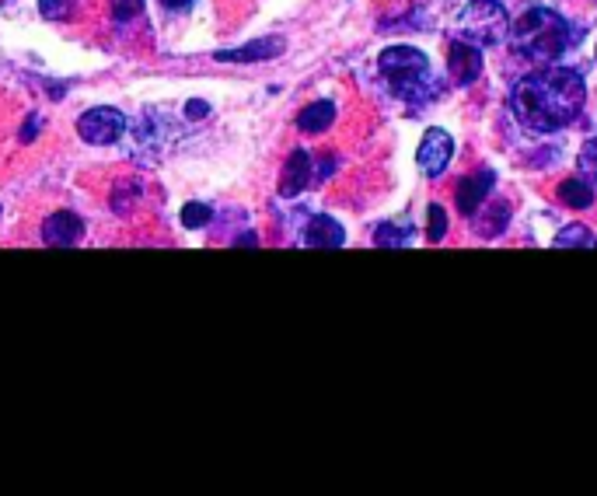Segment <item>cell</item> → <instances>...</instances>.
Here are the masks:
<instances>
[{
    "mask_svg": "<svg viewBox=\"0 0 597 496\" xmlns=\"http://www.w3.org/2000/svg\"><path fill=\"white\" fill-rule=\"evenodd\" d=\"M510 224V203L507 200H496V203H482L479 210L472 214V228L479 238H500Z\"/></svg>",
    "mask_w": 597,
    "mask_h": 496,
    "instance_id": "cell-10",
    "label": "cell"
},
{
    "mask_svg": "<svg viewBox=\"0 0 597 496\" xmlns=\"http://www.w3.org/2000/svg\"><path fill=\"white\" fill-rule=\"evenodd\" d=\"M454 158V140L447 130H426L423 133V144H419L416 151V161H419V172L430 175V179H437L440 172H444L447 165H451Z\"/></svg>",
    "mask_w": 597,
    "mask_h": 496,
    "instance_id": "cell-6",
    "label": "cell"
},
{
    "mask_svg": "<svg viewBox=\"0 0 597 496\" xmlns=\"http://www.w3.org/2000/svg\"><path fill=\"white\" fill-rule=\"evenodd\" d=\"M283 53V39H259V42H248L241 49H217L213 60L220 63H248V60H273V56Z\"/></svg>",
    "mask_w": 597,
    "mask_h": 496,
    "instance_id": "cell-12",
    "label": "cell"
},
{
    "mask_svg": "<svg viewBox=\"0 0 597 496\" xmlns=\"http://www.w3.org/2000/svg\"><path fill=\"white\" fill-rule=\"evenodd\" d=\"M161 4H165V7H189L193 0H161Z\"/></svg>",
    "mask_w": 597,
    "mask_h": 496,
    "instance_id": "cell-24",
    "label": "cell"
},
{
    "mask_svg": "<svg viewBox=\"0 0 597 496\" xmlns=\"http://www.w3.org/2000/svg\"><path fill=\"white\" fill-rule=\"evenodd\" d=\"M510 35V18L500 0H472L458 14V39H468L475 46H496Z\"/></svg>",
    "mask_w": 597,
    "mask_h": 496,
    "instance_id": "cell-4",
    "label": "cell"
},
{
    "mask_svg": "<svg viewBox=\"0 0 597 496\" xmlns=\"http://www.w3.org/2000/svg\"><path fill=\"white\" fill-rule=\"evenodd\" d=\"M584 77L573 74L570 67H542L517 81L510 95V109L528 130H563L584 109Z\"/></svg>",
    "mask_w": 597,
    "mask_h": 496,
    "instance_id": "cell-1",
    "label": "cell"
},
{
    "mask_svg": "<svg viewBox=\"0 0 597 496\" xmlns=\"http://www.w3.org/2000/svg\"><path fill=\"white\" fill-rule=\"evenodd\" d=\"M493 179H496L493 172H475V175H468V179H461L458 193H454V200H458L461 214L472 217L475 210H479L482 203L489 200V193H493Z\"/></svg>",
    "mask_w": 597,
    "mask_h": 496,
    "instance_id": "cell-9",
    "label": "cell"
},
{
    "mask_svg": "<svg viewBox=\"0 0 597 496\" xmlns=\"http://www.w3.org/2000/svg\"><path fill=\"white\" fill-rule=\"evenodd\" d=\"M510 42H514V53L524 56V60L552 63L570 46V21L563 14L549 11V7H531L510 28Z\"/></svg>",
    "mask_w": 597,
    "mask_h": 496,
    "instance_id": "cell-2",
    "label": "cell"
},
{
    "mask_svg": "<svg viewBox=\"0 0 597 496\" xmlns=\"http://www.w3.org/2000/svg\"><path fill=\"white\" fill-rule=\"evenodd\" d=\"M140 7H144V0H112V18L116 21H130L140 14Z\"/></svg>",
    "mask_w": 597,
    "mask_h": 496,
    "instance_id": "cell-21",
    "label": "cell"
},
{
    "mask_svg": "<svg viewBox=\"0 0 597 496\" xmlns=\"http://www.w3.org/2000/svg\"><path fill=\"white\" fill-rule=\"evenodd\" d=\"M311 182V154L308 151H294L283 165V179H280V196H297L304 193Z\"/></svg>",
    "mask_w": 597,
    "mask_h": 496,
    "instance_id": "cell-11",
    "label": "cell"
},
{
    "mask_svg": "<svg viewBox=\"0 0 597 496\" xmlns=\"http://www.w3.org/2000/svg\"><path fill=\"white\" fill-rule=\"evenodd\" d=\"M206 112H210V105H206V102H189L186 105V116H193V119L206 116Z\"/></svg>",
    "mask_w": 597,
    "mask_h": 496,
    "instance_id": "cell-23",
    "label": "cell"
},
{
    "mask_svg": "<svg viewBox=\"0 0 597 496\" xmlns=\"http://www.w3.org/2000/svg\"><path fill=\"white\" fill-rule=\"evenodd\" d=\"M84 238V221L77 214H70V210H56L53 217H46V224H42V242L46 245H77Z\"/></svg>",
    "mask_w": 597,
    "mask_h": 496,
    "instance_id": "cell-8",
    "label": "cell"
},
{
    "mask_svg": "<svg viewBox=\"0 0 597 496\" xmlns=\"http://www.w3.org/2000/svg\"><path fill=\"white\" fill-rule=\"evenodd\" d=\"M346 242V231L339 228L332 217H315V221H308V228H304V245L308 248H339Z\"/></svg>",
    "mask_w": 597,
    "mask_h": 496,
    "instance_id": "cell-13",
    "label": "cell"
},
{
    "mask_svg": "<svg viewBox=\"0 0 597 496\" xmlns=\"http://www.w3.org/2000/svg\"><path fill=\"white\" fill-rule=\"evenodd\" d=\"M210 217H213V210L206 207V203H189V207H182V224H186L189 231L210 224Z\"/></svg>",
    "mask_w": 597,
    "mask_h": 496,
    "instance_id": "cell-19",
    "label": "cell"
},
{
    "mask_svg": "<svg viewBox=\"0 0 597 496\" xmlns=\"http://www.w3.org/2000/svg\"><path fill=\"white\" fill-rule=\"evenodd\" d=\"M378 70L388 81V88L405 102H426L437 91V77L426 60V53L412 46H392L378 56Z\"/></svg>",
    "mask_w": 597,
    "mask_h": 496,
    "instance_id": "cell-3",
    "label": "cell"
},
{
    "mask_svg": "<svg viewBox=\"0 0 597 496\" xmlns=\"http://www.w3.org/2000/svg\"><path fill=\"white\" fill-rule=\"evenodd\" d=\"M332 123H336V105L332 102H315L297 116V126H301L304 133H322L329 130Z\"/></svg>",
    "mask_w": 597,
    "mask_h": 496,
    "instance_id": "cell-15",
    "label": "cell"
},
{
    "mask_svg": "<svg viewBox=\"0 0 597 496\" xmlns=\"http://www.w3.org/2000/svg\"><path fill=\"white\" fill-rule=\"evenodd\" d=\"M77 4L81 0H39V11L46 14V18H70V14L77 11Z\"/></svg>",
    "mask_w": 597,
    "mask_h": 496,
    "instance_id": "cell-20",
    "label": "cell"
},
{
    "mask_svg": "<svg viewBox=\"0 0 597 496\" xmlns=\"http://www.w3.org/2000/svg\"><path fill=\"white\" fill-rule=\"evenodd\" d=\"M409 242V224L405 228H398V224H381L378 231H374V245H405Z\"/></svg>",
    "mask_w": 597,
    "mask_h": 496,
    "instance_id": "cell-17",
    "label": "cell"
},
{
    "mask_svg": "<svg viewBox=\"0 0 597 496\" xmlns=\"http://www.w3.org/2000/svg\"><path fill=\"white\" fill-rule=\"evenodd\" d=\"M426 231H430V242H440L444 238V231H447V217H444V210L433 203L430 207V224H426Z\"/></svg>",
    "mask_w": 597,
    "mask_h": 496,
    "instance_id": "cell-22",
    "label": "cell"
},
{
    "mask_svg": "<svg viewBox=\"0 0 597 496\" xmlns=\"http://www.w3.org/2000/svg\"><path fill=\"white\" fill-rule=\"evenodd\" d=\"M559 248H570V245H580V248H597V238L591 235L587 228H566L563 235L556 238Z\"/></svg>",
    "mask_w": 597,
    "mask_h": 496,
    "instance_id": "cell-18",
    "label": "cell"
},
{
    "mask_svg": "<svg viewBox=\"0 0 597 496\" xmlns=\"http://www.w3.org/2000/svg\"><path fill=\"white\" fill-rule=\"evenodd\" d=\"M447 67H451V77L458 84H472L479 81L482 74V46L468 39H454L451 53H447Z\"/></svg>",
    "mask_w": 597,
    "mask_h": 496,
    "instance_id": "cell-7",
    "label": "cell"
},
{
    "mask_svg": "<svg viewBox=\"0 0 597 496\" xmlns=\"http://www.w3.org/2000/svg\"><path fill=\"white\" fill-rule=\"evenodd\" d=\"M580 175H584L591 186H597V137L594 140H587L584 147H580Z\"/></svg>",
    "mask_w": 597,
    "mask_h": 496,
    "instance_id": "cell-16",
    "label": "cell"
},
{
    "mask_svg": "<svg viewBox=\"0 0 597 496\" xmlns=\"http://www.w3.org/2000/svg\"><path fill=\"white\" fill-rule=\"evenodd\" d=\"M559 203L570 210H587L594 207V186L580 175V179H563L559 182Z\"/></svg>",
    "mask_w": 597,
    "mask_h": 496,
    "instance_id": "cell-14",
    "label": "cell"
},
{
    "mask_svg": "<svg viewBox=\"0 0 597 496\" xmlns=\"http://www.w3.org/2000/svg\"><path fill=\"white\" fill-rule=\"evenodd\" d=\"M77 133L88 144H112L126 133V116L112 105H98V109H88L77 119Z\"/></svg>",
    "mask_w": 597,
    "mask_h": 496,
    "instance_id": "cell-5",
    "label": "cell"
}]
</instances>
